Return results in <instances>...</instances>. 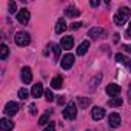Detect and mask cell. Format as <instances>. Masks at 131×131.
Masks as SVG:
<instances>
[{
    "instance_id": "obj_1",
    "label": "cell",
    "mask_w": 131,
    "mask_h": 131,
    "mask_svg": "<svg viewBox=\"0 0 131 131\" xmlns=\"http://www.w3.org/2000/svg\"><path fill=\"white\" fill-rule=\"evenodd\" d=\"M129 16H131V9H129L128 6H122V8H119L117 13L114 14L113 20H114V23H116L117 26H122V25H125V22L129 19Z\"/></svg>"
},
{
    "instance_id": "obj_2",
    "label": "cell",
    "mask_w": 131,
    "mask_h": 131,
    "mask_svg": "<svg viewBox=\"0 0 131 131\" xmlns=\"http://www.w3.org/2000/svg\"><path fill=\"white\" fill-rule=\"evenodd\" d=\"M77 116V106L74 105V102H70L63 110V117L68 119V120H74Z\"/></svg>"
},
{
    "instance_id": "obj_3",
    "label": "cell",
    "mask_w": 131,
    "mask_h": 131,
    "mask_svg": "<svg viewBox=\"0 0 131 131\" xmlns=\"http://www.w3.org/2000/svg\"><path fill=\"white\" fill-rule=\"evenodd\" d=\"M14 40H16V43H17L19 46H26V45H29L31 37H29V34H28V32L20 31V32H17V34H16Z\"/></svg>"
},
{
    "instance_id": "obj_4",
    "label": "cell",
    "mask_w": 131,
    "mask_h": 131,
    "mask_svg": "<svg viewBox=\"0 0 131 131\" xmlns=\"http://www.w3.org/2000/svg\"><path fill=\"white\" fill-rule=\"evenodd\" d=\"M74 62H76V59H74V54H65L63 57H62V62H60V65H62V68L63 70H70L73 65H74Z\"/></svg>"
},
{
    "instance_id": "obj_5",
    "label": "cell",
    "mask_w": 131,
    "mask_h": 131,
    "mask_svg": "<svg viewBox=\"0 0 131 131\" xmlns=\"http://www.w3.org/2000/svg\"><path fill=\"white\" fill-rule=\"evenodd\" d=\"M17 111H19V103L17 102H8L6 105H5V114L6 116H16L17 114Z\"/></svg>"
},
{
    "instance_id": "obj_6",
    "label": "cell",
    "mask_w": 131,
    "mask_h": 131,
    "mask_svg": "<svg viewBox=\"0 0 131 131\" xmlns=\"http://www.w3.org/2000/svg\"><path fill=\"white\" fill-rule=\"evenodd\" d=\"M106 94L111 96V97H117V96L120 94V86H119L117 83H110V85L106 86Z\"/></svg>"
},
{
    "instance_id": "obj_7",
    "label": "cell",
    "mask_w": 131,
    "mask_h": 131,
    "mask_svg": "<svg viewBox=\"0 0 131 131\" xmlns=\"http://www.w3.org/2000/svg\"><path fill=\"white\" fill-rule=\"evenodd\" d=\"M73 45H74V37H71V36H65V37H62L60 46H62L63 49H71Z\"/></svg>"
},
{
    "instance_id": "obj_8",
    "label": "cell",
    "mask_w": 131,
    "mask_h": 131,
    "mask_svg": "<svg viewBox=\"0 0 131 131\" xmlns=\"http://www.w3.org/2000/svg\"><path fill=\"white\" fill-rule=\"evenodd\" d=\"M22 80L25 83H31V80H32V71H31L29 67H23L22 68Z\"/></svg>"
},
{
    "instance_id": "obj_9",
    "label": "cell",
    "mask_w": 131,
    "mask_h": 131,
    "mask_svg": "<svg viewBox=\"0 0 131 131\" xmlns=\"http://www.w3.org/2000/svg\"><path fill=\"white\" fill-rule=\"evenodd\" d=\"M91 116H93L94 120H102L105 117V110L100 108V106H94L93 111H91Z\"/></svg>"
},
{
    "instance_id": "obj_10",
    "label": "cell",
    "mask_w": 131,
    "mask_h": 131,
    "mask_svg": "<svg viewBox=\"0 0 131 131\" xmlns=\"http://www.w3.org/2000/svg\"><path fill=\"white\" fill-rule=\"evenodd\" d=\"M108 123H110L111 128H117L120 125V116L117 113H111L110 117H108Z\"/></svg>"
},
{
    "instance_id": "obj_11",
    "label": "cell",
    "mask_w": 131,
    "mask_h": 131,
    "mask_svg": "<svg viewBox=\"0 0 131 131\" xmlns=\"http://www.w3.org/2000/svg\"><path fill=\"white\" fill-rule=\"evenodd\" d=\"M17 20H19L20 23H23V25H25V23H28V20H29V11H28V9H25V8H23V9H20V11L17 13Z\"/></svg>"
},
{
    "instance_id": "obj_12",
    "label": "cell",
    "mask_w": 131,
    "mask_h": 131,
    "mask_svg": "<svg viewBox=\"0 0 131 131\" xmlns=\"http://www.w3.org/2000/svg\"><path fill=\"white\" fill-rule=\"evenodd\" d=\"M31 94H32L34 99H39L40 96H43V94H45V91H43V85H42V83H36V85L32 86V90H31Z\"/></svg>"
},
{
    "instance_id": "obj_13",
    "label": "cell",
    "mask_w": 131,
    "mask_h": 131,
    "mask_svg": "<svg viewBox=\"0 0 131 131\" xmlns=\"http://www.w3.org/2000/svg\"><path fill=\"white\" fill-rule=\"evenodd\" d=\"M103 34H105V31H103L102 28H99V26L91 28V29L88 31V37H91V39H99V37H102Z\"/></svg>"
},
{
    "instance_id": "obj_14",
    "label": "cell",
    "mask_w": 131,
    "mask_h": 131,
    "mask_svg": "<svg viewBox=\"0 0 131 131\" xmlns=\"http://www.w3.org/2000/svg\"><path fill=\"white\" fill-rule=\"evenodd\" d=\"M0 128H2L3 131H11L14 128V123L9 119H2V120H0Z\"/></svg>"
},
{
    "instance_id": "obj_15",
    "label": "cell",
    "mask_w": 131,
    "mask_h": 131,
    "mask_svg": "<svg viewBox=\"0 0 131 131\" xmlns=\"http://www.w3.org/2000/svg\"><path fill=\"white\" fill-rule=\"evenodd\" d=\"M116 60L120 62V63H123V65H126V67L129 68V71H131V59H128L126 56H123L122 52H119V54H116Z\"/></svg>"
},
{
    "instance_id": "obj_16",
    "label": "cell",
    "mask_w": 131,
    "mask_h": 131,
    "mask_svg": "<svg viewBox=\"0 0 131 131\" xmlns=\"http://www.w3.org/2000/svg\"><path fill=\"white\" fill-rule=\"evenodd\" d=\"M65 16H67V17H79L80 11L76 6H68L67 9H65Z\"/></svg>"
},
{
    "instance_id": "obj_17",
    "label": "cell",
    "mask_w": 131,
    "mask_h": 131,
    "mask_svg": "<svg viewBox=\"0 0 131 131\" xmlns=\"http://www.w3.org/2000/svg\"><path fill=\"white\" fill-rule=\"evenodd\" d=\"M88 49H90V42H88V40L82 42V43L79 45V48H77V56H83V54H86Z\"/></svg>"
},
{
    "instance_id": "obj_18",
    "label": "cell",
    "mask_w": 131,
    "mask_h": 131,
    "mask_svg": "<svg viewBox=\"0 0 131 131\" xmlns=\"http://www.w3.org/2000/svg\"><path fill=\"white\" fill-rule=\"evenodd\" d=\"M62 85H63V79H62L60 76H56V77L51 80V86H52L54 90H60Z\"/></svg>"
},
{
    "instance_id": "obj_19",
    "label": "cell",
    "mask_w": 131,
    "mask_h": 131,
    "mask_svg": "<svg viewBox=\"0 0 131 131\" xmlns=\"http://www.w3.org/2000/svg\"><path fill=\"white\" fill-rule=\"evenodd\" d=\"M65 29H67V23H65L63 19H59L57 23H56V32H57V34H62Z\"/></svg>"
},
{
    "instance_id": "obj_20",
    "label": "cell",
    "mask_w": 131,
    "mask_h": 131,
    "mask_svg": "<svg viewBox=\"0 0 131 131\" xmlns=\"http://www.w3.org/2000/svg\"><path fill=\"white\" fill-rule=\"evenodd\" d=\"M122 103H123V100H122V99H119V97H113V99H110V100H108V106H113V108L120 106Z\"/></svg>"
},
{
    "instance_id": "obj_21",
    "label": "cell",
    "mask_w": 131,
    "mask_h": 131,
    "mask_svg": "<svg viewBox=\"0 0 131 131\" xmlns=\"http://www.w3.org/2000/svg\"><path fill=\"white\" fill-rule=\"evenodd\" d=\"M8 54H9V49H8V46L3 43L2 46H0V59H2V60H5V59L8 57Z\"/></svg>"
},
{
    "instance_id": "obj_22",
    "label": "cell",
    "mask_w": 131,
    "mask_h": 131,
    "mask_svg": "<svg viewBox=\"0 0 131 131\" xmlns=\"http://www.w3.org/2000/svg\"><path fill=\"white\" fill-rule=\"evenodd\" d=\"M49 117H51V111H46V113L39 119V125H42V126H43V125H46V123H48V120H49Z\"/></svg>"
},
{
    "instance_id": "obj_23",
    "label": "cell",
    "mask_w": 131,
    "mask_h": 131,
    "mask_svg": "<svg viewBox=\"0 0 131 131\" xmlns=\"http://www.w3.org/2000/svg\"><path fill=\"white\" fill-rule=\"evenodd\" d=\"M90 103H91L90 99H86V97H79V105H80V108H86Z\"/></svg>"
},
{
    "instance_id": "obj_24",
    "label": "cell",
    "mask_w": 131,
    "mask_h": 131,
    "mask_svg": "<svg viewBox=\"0 0 131 131\" xmlns=\"http://www.w3.org/2000/svg\"><path fill=\"white\" fill-rule=\"evenodd\" d=\"M28 94H29V93H28V90H25V88L19 90V99H23V100H25V99L28 97Z\"/></svg>"
},
{
    "instance_id": "obj_25",
    "label": "cell",
    "mask_w": 131,
    "mask_h": 131,
    "mask_svg": "<svg viewBox=\"0 0 131 131\" xmlns=\"http://www.w3.org/2000/svg\"><path fill=\"white\" fill-rule=\"evenodd\" d=\"M49 46L54 49V54H56V59H59V52H60V46L56 45V43H49Z\"/></svg>"
},
{
    "instance_id": "obj_26",
    "label": "cell",
    "mask_w": 131,
    "mask_h": 131,
    "mask_svg": "<svg viewBox=\"0 0 131 131\" xmlns=\"http://www.w3.org/2000/svg\"><path fill=\"white\" fill-rule=\"evenodd\" d=\"M45 99H46L48 102H52V100H54V96H52V91H51V90H46V91H45Z\"/></svg>"
},
{
    "instance_id": "obj_27",
    "label": "cell",
    "mask_w": 131,
    "mask_h": 131,
    "mask_svg": "<svg viewBox=\"0 0 131 131\" xmlns=\"http://www.w3.org/2000/svg\"><path fill=\"white\" fill-rule=\"evenodd\" d=\"M8 8H9V13H16V9H17V5H16V2H9Z\"/></svg>"
},
{
    "instance_id": "obj_28",
    "label": "cell",
    "mask_w": 131,
    "mask_h": 131,
    "mask_svg": "<svg viewBox=\"0 0 131 131\" xmlns=\"http://www.w3.org/2000/svg\"><path fill=\"white\" fill-rule=\"evenodd\" d=\"M82 25H83L82 22H74V23H73V25H71L70 28H71V29H79V28H80Z\"/></svg>"
},
{
    "instance_id": "obj_29",
    "label": "cell",
    "mask_w": 131,
    "mask_h": 131,
    "mask_svg": "<svg viewBox=\"0 0 131 131\" xmlns=\"http://www.w3.org/2000/svg\"><path fill=\"white\" fill-rule=\"evenodd\" d=\"M43 131H56V125L54 123H49V126H46Z\"/></svg>"
},
{
    "instance_id": "obj_30",
    "label": "cell",
    "mask_w": 131,
    "mask_h": 131,
    "mask_svg": "<svg viewBox=\"0 0 131 131\" xmlns=\"http://www.w3.org/2000/svg\"><path fill=\"white\" fill-rule=\"evenodd\" d=\"M57 103H59V105H62V103H65V97H62V96H59V97H57Z\"/></svg>"
},
{
    "instance_id": "obj_31",
    "label": "cell",
    "mask_w": 131,
    "mask_h": 131,
    "mask_svg": "<svg viewBox=\"0 0 131 131\" xmlns=\"http://www.w3.org/2000/svg\"><path fill=\"white\" fill-rule=\"evenodd\" d=\"M29 110H31V114H36V113H37V111H36V105H34V103H31V105H29Z\"/></svg>"
},
{
    "instance_id": "obj_32",
    "label": "cell",
    "mask_w": 131,
    "mask_h": 131,
    "mask_svg": "<svg viewBox=\"0 0 131 131\" xmlns=\"http://www.w3.org/2000/svg\"><path fill=\"white\" fill-rule=\"evenodd\" d=\"M123 51H126V52H131V45H123Z\"/></svg>"
},
{
    "instance_id": "obj_33",
    "label": "cell",
    "mask_w": 131,
    "mask_h": 131,
    "mask_svg": "<svg viewBox=\"0 0 131 131\" xmlns=\"http://www.w3.org/2000/svg\"><path fill=\"white\" fill-rule=\"evenodd\" d=\"M126 36L131 39V22H129V25H128V31H126Z\"/></svg>"
},
{
    "instance_id": "obj_34",
    "label": "cell",
    "mask_w": 131,
    "mask_h": 131,
    "mask_svg": "<svg viewBox=\"0 0 131 131\" xmlns=\"http://www.w3.org/2000/svg\"><path fill=\"white\" fill-rule=\"evenodd\" d=\"M100 2H97V0H93V2H91V6H97Z\"/></svg>"
},
{
    "instance_id": "obj_35",
    "label": "cell",
    "mask_w": 131,
    "mask_h": 131,
    "mask_svg": "<svg viewBox=\"0 0 131 131\" xmlns=\"http://www.w3.org/2000/svg\"><path fill=\"white\" fill-rule=\"evenodd\" d=\"M119 37H120V36H119V34H114V42H116V43H117V42H119Z\"/></svg>"
},
{
    "instance_id": "obj_36",
    "label": "cell",
    "mask_w": 131,
    "mask_h": 131,
    "mask_svg": "<svg viewBox=\"0 0 131 131\" xmlns=\"http://www.w3.org/2000/svg\"><path fill=\"white\" fill-rule=\"evenodd\" d=\"M129 91H131V85H129Z\"/></svg>"
}]
</instances>
